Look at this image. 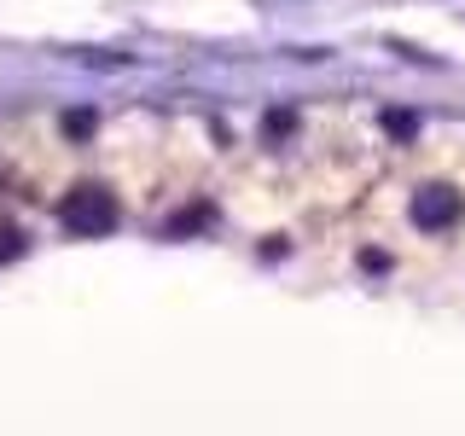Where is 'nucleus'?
Returning <instances> with one entry per match:
<instances>
[{"label":"nucleus","instance_id":"f257e3e1","mask_svg":"<svg viewBox=\"0 0 465 436\" xmlns=\"http://www.w3.org/2000/svg\"><path fill=\"white\" fill-rule=\"evenodd\" d=\"M58 222L76 233V239H99V233L116 227V198L105 186H76V193H64V203H58Z\"/></svg>","mask_w":465,"mask_h":436},{"label":"nucleus","instance_id":"f03ea898","mask_svg":"<svg viewBox=\"0 0 465 436\" xmlns=\"http://www.w3.org/2000/svg\"><path fill=\"white\" fill-rule=\"evenodd\" d=\"M460 210H465V203H460V193H448V186H425V193H413V222L430 227V233L454 227Z\"/></svg>","mask_w":465,"mask_h":436},{"label":"nucleus","instance_id":"7ed1b4c3","mask_svg":"<svg viewBox=\"0 0 465 436\" xmlns=\"http://www.w3.org/2000/svg\"><path fill=\"white\" fill-rule=\"evenodd\" d=\"M18 251H24V233H18V227H0V262L18 256Z\"/></svg>","mask_w":465,"mask_h":436}]
</instances>
